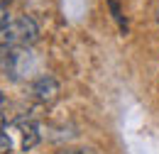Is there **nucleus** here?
Segmentation results:
<instances>
[{
  "instance_id": "nucleus-9",
  "label": "nucleus",
  "mask_w": 159,
  "mask_h": 154,
  "mask_svg": "<svg viewBox=\"0 0 159 154\" xmlns=\"http://www.w3.org/2000/svg\"><path fill=\"white\" fill-rule=\"evenodd\" d=\"M5 2H10V0H0V5H5Z\"/></svg>"
},
{
  "instance_id": "nucleus-2",
  "label": "nucleus",
  "mask_w": 159,
  "mask_h": 154,
  "mask_svg": "<svg viewBox=\"0 0 159 154\" xmlns=\"http://www.w3.org/2000/svg\"><path fill=\"white\" fill-rule=\"evenodd\" d=\"M2 135L7 137L12 152H30V149L37 147V142H39V127H37L32 120L20 117V120L7 122L5 130H2Z\"/></svg>"
},
{
  "instance_id": "nucleus-3",
  "label": "nucleus",
  "mask_w": 159,
  "mask_h": 154,
  "mask_svg": "<svg viewBox=\"0 0 159 154\" xmlns=\"http://www.w3.org/2000/svg\"><path fill=\"white\" fill-rule=\"evenodd\" d=\"M32 96L37 98L39 103H54L61 96V83L52 74H42L32 83Z\"/></svg>"
},
{
  "instance_id": "nucleus-7",
  "label": "nucleus",
  "mask_w": 159,
  "mask_h": 154,
  "mask_svg": "<svg viewBox=\"0 0 159 154\" xmlns=\"http://www.w3.org/2000/svg\"><path fill=\"white\" fill-rule=\"evenodd\" d=\"M5 125H7V122H5V120H2V115H0V135H2V130H5Z\"/></svg>"
},
{
  "instance_id": "nucleus-4",
  "label": "nucleus",
  "mask_w": 159,
  "mask_h": 154,
  "mask_svg": "<svg viewBox=\"0 0 159 154\" xmlns=\"http://www.w3.org/2000/svg\"><path fill=\"white\" fill-rule=\"evenodd\" d=\"M12 152V147H10V142H7V137L0 135V154H10Z\"/></svg>"
},
{
  "instance_id": "nucleus-6",
  "label": "nucleus",
  "mask_w": 159,
  "mask_h": 154,
  "mask_svg": "<svg viewBox=\"0 0 159 154\" xmlns=\"http://www.w3.org/2000/svg\"><path fill=\"white\" fill-rule=\"evenodd\" d=\"M7 20H10V17H7V10H5V5H0V27H2Z\"/></svg>"
},
{
  "instance_id": "nucleus-5",
  "label": "nucleus",
  "mask_w": 159,
  "mask_h": 154,
  "mask_svg": "<svg viewBox=\"0 0 159 154\" xmlns=\"http://www.w3.org/2000/svg\"><path fill=\"white\" fill-rule=\"evenodd\" d=\"M57 154H96L93 149H59Z\"/></svg>"
},
{
  "instance_id": "nucleus-1",
  "label": "nucleus",
  "mask_w": 159,
  "mask_h": 154,
  "mask_svg": "<svg viewBox=\"0 0 159 154\" xmlns=\"http://www.w3.org/2000/svg\"><path fill=\"white\" fill-rule=\"evenodd\" d=\"M39 39V27L30 15L10 17L0 27V47L2 49H22Z\"/></svg>"
},
{
  "instance_id": "nucleus-8",
  "label": "nucleus",
  "mask_w": 159,
  "mask_h": 154,
  "mask_svg": "<svg viewBox=\"0 0 159 154\" xmlns=\"http://www.w3.org/2000/svg\"><path fill=\"white\" fill-rule=\"evenodd\" d=\"M2 103H5V96H2V93H0V105H2Z\"/></svg>"
}]
</instances>
